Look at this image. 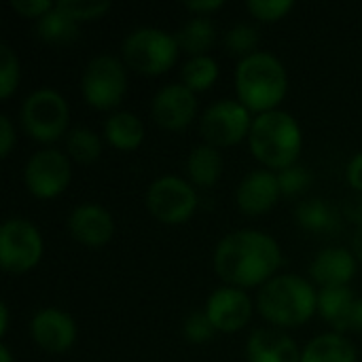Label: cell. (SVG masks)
<instances>
[{
  "label": "cell",
  "mask_w": 362,
  "mask_h": 362,
  "mask_svg": "<svg viewBox=\"0 0 362 362\" xmlns=\"http://www.w3.org/2000/svg\"><path fill=\"white\" fill-rule=\"evenodd\" d=\"M352 252H354L356 261H361L362 263V225L356 227V231H354V235H352Z\"/></svg>",
  "instance_id": "obj_40"
},
{
  "label": "cell",
  "mask_w": 362,
  "mask_h": 362,
  "mask_svg": "<svg viewBox=\"0 0 362 362\" xmlns=\"http://www.w3.org/2000/svg\"><path fill=\"white\" fill-rule=\"evenodd\" d=\"M123 62L146 76H157L168 72L180 53L176 34H170L168 30L142 25L132 30L121 45Z\"/></svg>",
  "instance_id": "obj_5"
},
{
  "label": "cell",
  "mask_w": 362,
  "mask_h": 362,
  "mask_svg": "<svg viewBox=\"0 0 362 362\" xmlns=\"http://www.w3.org/2000/svg\"><path fill=\"white\" fill-rule=\"evenodd\" d=\"M218 62L212 57V55H197V57H189L185 64H182V70H180V76H182V83L191 89V91H206L210 89L216 78H218Z\"/></svg>",
  "instance_id": "obj_26"
},
{
  "label": "cell",
  "mask_w": 362,
  "mask_h": 362,
  "mask_svg": "<svg viewBox=\"0 0 362 362\" xmlns=\"http://www.w3.org/2000/svg\"><path fill=\"white\" fill-rule=\"evenodd\" d=\"M252 121V112L240 100L225 98L204 110L199 117V134L204 144L214 148L235 146L242 140H248Z\"/></svg>",
  "instance_id": "obj_10"
},
{
  "label": "cell",
  "mask_w": 362,
  "mask_h": 362,
  "mask_svg": "<svg viewBox=\"0 0 362 362\" xmlns=\"http://www.w3.org/2000/svg\"><path fill=\"white\" fill-rule=\"evenodd\" d=\"M127 91L125 62L112 53L91 57L81 74V93L95 110H112Z\"/></svg>",
  "instance_id": "obj_7"
},
{
  "label": "cell",
  "mask_w": 362,
  "mask_h": 362,
  "mask_svg": "<svg viewBox=\"0 0 362 362\" xmlns=\"http://www.w3.org/2000/svg\"><path fill=\"white\" fill-rule=\"evenodd\" d=\"M151 115L159 127L180 132L197 117V95L185 83L163 85L151 102Z\"/></svg>",
  "instance_id": "obj_12"
},
{
  "label": "cell",
  "mask_w": 362,
  "mask_h": 362,
  "mask_svg": "<svg viewBox=\"0 0 362 362\" xmlns=\"http://www.w3.org/2000/svg\"><path fill=\"white\" fill-rule=\"evenodd\" d=\"M146 210L161 225H185L197 210L199 197L195 187L180 176H161L146 189Z\"/></svg>",
  "instance_id": "obj_9"
},
{
  "label": "cell",
  "mask_w": 362,
  "mask_h": 362,
  "mask_svg": "<svg viewBox=\"0 0 362 362\" xmlns=\"http://www.w3.org/2000/svg\"><path fill=\"white\" fill-rule=\"evenodd\" d=\"M259 40H261L259 28H257V25H250V23H238V25L229 28V30L225 32V38H223L225 49H227L231 55L240 57V59H244V57L257 53V51H259V49H257V47H259Z\"/></svg>",
  "instance_id": "obj_28"
},
{
  "label": "cell",
  "mask_w": 362,
  "mask_h": 362,
  "mask_svg": "<svg viewBox=\"0 0 362 362\" xmlns=\"http://www.w3.org/2000/svg\"><path fill=\"white\" fill-rule=\"evenodd\" d=\"M284 257L280 244L265 231L238 229L227 233L214 248L212 265L225 286L261 288L278 276Z\"/></svg>",
  "instance_id": "obj_1"
},
{
  "label": "cell",
  "mask_w": 362,
  "mask_h": 362,
  "mask_svg": "<svg viewBox=\"0 0 362 362\" xmlns=\"http://www.w3.org/2000/svg\"><path fill=\"white\" fill-rule=\"evenodd\" d=\"M72 180L70 157L57 148H40L23 165V185L36 199L62 195Z\"/></svg>",
  "instance_id": "obj_11"
},
{
  "label": "cell",
  "mask_w": 362,
  "mask_h": 362,
  "mask_svg": "<svg viewBox=\"0 0 362 362\" xmlns=\"http://www.w3.org/2000/svg\"><path fill=\"white\" fill-rule=\"evenodd\" d=\"M55 6V2L51 0H13L11 2V8L23 17H30V19H40L45 13H49L51 8Z\"/></svg>",
  "instance_id": "obj_34"
},
{
  "label": "cell",
  "mask_w": 362,
  "mask_h": 362,
  "mask_svg": "<svg viewBox=\"0 0 362 362\" xmlns=\"http://www.w3.org/2000/svg\"><path fill=\"white\" fill-rule=\"evenodd\" d=\"M57 8H62L66 15H70L74 21H93L104 17L110 8L112 2L110 0H100V2H91V0H59L55 2Z\"/></svg>",
  "instance_id": "obj_30"
},
{
  "label": "cell",
  "mask_w": 362,
  "mask_h": 362,
  "mask_svg": "<svg viewBox=\"0 0 362 362\" xmlns=\"http://www.w3.org/2000/svg\"><path fill=\"white\" fill-rule=\"evenodd\" d=\"M176 40H178L180 51H187L189 57L208 55V51L216 42V28L210 17L195 15L178 28Z\"/></svg>",
  "instance_id": "obj_24"
},
{
  "label": "cell",
  "mask_w": 362,
  "mask_h": 362,
  "mask_svg": "<svg viewBox=\"0 0 362 362\" xmlns=\"http://www.w3.org/2000/svg\"><path fill=\"white\" fill-rule=\"evenodd\" d=\"M68 231L74 238V242L89 246V248H100L112 240L115 221H112V214L104 206L95 202H85V204H78L70 212Z\"/></svg>",
  "instance_id": "obj_16"
},
{
  "label": "cell",
  "mask_w": 362,
  "mask_h": 362,
  "mask_svg": "<svg viewBox=\"0 0 362 362\" xmlns=\"http://www.w3.org/2000/svg\"><path fill=\"white\" fill-rule=\"evenodd\" d=\"M346 216H348L356 227L362 225V195L358 199L348 202V206H346Z\"/></svg>",
  "instance_id": "obj_38"
},
{
  "label": "cell",
  "mask_w": 362,
  "mask_h": 362,
  "mask_svg": "<svg viewBox=\"0 0 362 362\" xmlns=\"http://www.w3.org/2000/svg\"><path fill=\"white\" fill-rule=\"evenodd\" d=\"M218 331L214 329V325L210 322V318L206 316V312H193L185 318L182 322V335L189 344L193 346H204L210 344L214 339Z\"/></svg>",
  "instance_id": "obj_31"
},
{
  "label": "cell",
  "mask_w": 362,
  "mask_h": 362,
  "mask_svg": "<svg viewBox=\"0 0 362 362\" xmlns=\"http://www.w3.org/2000/svg\"><path fill=\"white\" fill-rule=\"evenodd\" d=\"M248 362H301L295 339L280 329H257L246 341Z\"/></svg>",
  "instance_id": "obj_18"
},
{
  "label": "cell",
  "mask_w": 362,
  "mask_h": 362,
  "mask_svg": "<svg viewBox=\"0 0 362 362\" xmlns=\"http://www.w3.org/2000/svg\"><path fill=\"white\" fill-rule=\"evenodd\" d=\"M310 276L320 288L350 286L356 276V257L341 246H329L320 250L310 263Z\"/></svg>",
  "instance_id": "obj_17"
},
{
  "label": "cell",
  "mask_w": 362,
  "mask_h": 362,
  "mask_svg": "<svg viewBox=\"0 0 362 362\" xmlns=\"http://www.w3.org/2000/svg\"><path fill=\"white\" fill-rule=\"evenodd\" d=\"M36 32L38 38L49 45H68L78 38L81 23L74 21L70 15H66L62 8L53 6L36 21Z\"/></svg>",
  "instance_id": "obj_25"
},
{
  "label": "cell",
  "mask_w": 362,
  "mask_h": 362,
  "mask_svg": "<svg viewBox=\"0 0 362 362\" xmlns=\"http://www.w3.org/2000/svg\"><path fill=\"white\" fill-rule=\"evenodd\" d=\"M32 341L47 354H64L76 341L74 318L59 308H42L30 320Z\"/></svg>",
  "instance_id": "obj_13"
},
{
  "label": "cell",
  "mask_w": 362,
  "mask_h": 362,
  "mask_svg": "<svg viewBox=\"0 0 362 362\" xmlns=\"http://www.w3.org/2000/svg\"><path fill=\"white\" fill-rule=\"evenodd\" d=\"M278 182H280L282 197H297V195H301L303 191L310 189L312 174H310V170L305 165L295 163V165L278 172Z\"/></svg>",
  "instance_id": "obj_32"
},
{
  "label": "cell",
  "mask_w": 362,
  "mask_h": 362,
  "mask_svg": "<svg viewBox=\"0 0 362 362\" xmlns=\"http://www.w3.org/2000/svg\"><path fill=\"white\" fill-rule=\"evenodd\" d=\"M104 138L119 151H136L144 140V125L138 115L129 110H117L104 123Z\"/></svg>",
  "instance_id": "obj_23"
},
{
  "label": "cell",
  "mask_w": 362,
  "mask_h": 362,
  "mask_svg": "<svg viewBox=\"0 0 362 362\" xmlns=\"http://www.w3.org/2000/svg\"><path fill=\"white\" fill-rule=\"evenodd\" d=\"M346 178H348V185L362 195V151L348 161Z\"/></svg>",
  "instance_id": "obj_36"
},
{
  "label": "cell",
  "mask_w": 362,
  "mask_h": 362,
  "mask_svg": "<svg viewBox=\"0 0 362 362\" xmlns=\"http://www.w3.org/2000/svg\"><path fill=\"white\" fill-rule=\"evenodd\" d=\"M185 168H187L191 185L204 187V189L214 187L221 180V176H223V155H221V148H214L210 144L195 146L189 153V157L185 161Z\"/></svg>",
  "instance_id": "obj_22"
},
{
  "label": "cell",
  "mask_w": 362,
  "mask_h": 362,
  "mask_svg": "<svg viewBox=\"0 0 362 362\" xmlns=\"http://www.w3.org/2000/svg\"><path fill=\"white\" fill-rule=\"evenodd\" d=\"M246 8L257 21L269 23V21H280L282 17H286L295 8V2L293 0H248Z\"/></svg>",
  "instance_id": "obj_33"
},
{
  "label": "cell",
  "mask_w": 362,
  "mask_h": 362,
  "mask_svg": "<svg viewBox=\"0 0 362 362\" xmlns=\"http://www.w3.org/2000/svg\"><path fill=\"white\" fill-rule=\"evenodd\" d=\"M358 297L350 286H329L318 291V314L333 329V333L350 331L352 310Z\"/></svg>",
  "instance_id": "obj_19"
},
{
  "label": "cell",
  "mask_w": 362,
  "mask_h": 362,
  "mask_svg": "<svg viewBox=\"0 0 362 362\" xmlns=\"http://www.w3.org/2000/svg\"><path fill=\"white\" fill-rule=\"evenodd\" d=\"M204 312L218 333H238L250 322L255 305L246 291L221 286L208 297Z\"/></svg>",
  "instance_id": "obj_14"
},
{
  "label": "cell",
  "mask_w": 362,
  "mask_h": 362,
  "mask_svg": "<svg viewBox=\"0 0 362 362\" xmlns=\"http://www.w3.org/2000/svg\"><path fill=\"white\" fill-rule=\"evenodd\" d=\"M257 308L274 329H299L318 314V291L303 276L278 274L259 288Z\"/></svg>",
  "instance_id": "obj_2"
},
{
  "label": "cell",
  "mask_w": 362,
  "mask_h": 362,
  "mask_svg": "<svg viewBox=\"0 0 362 362\" xmlns=\"http://www.w3.org/2000/svg\"><path fill=\"white\" fill-rule=\"evenodd\" d=\"M8 331V305L0 303V335L4 337Z\"/></svg>",
  "instance_id": "obj_41"
},
{
  "label": "cell",
  "mask_w": 362,
  "mask_h": 362,
  "mask_svg": "<svg viewBox=\"0 0 362 362\" xmlns=\"http://www.w3.org/2000/svg\"><path fill=\"white\" fill-rule=\"evenodd\" d=\"M45 252V242L38 227L23 218H6L0 227V265L8 276H25L32 272Z\"/></svg>",
  "instance_id": "obj_8"
},
{
  "label": "cell",
  "mask_w": 362,
  "mask_h": 362,
  "mask_svg": "<svg viewBox=\"0 0 362 362\" xmlns=\"http://www.w3.org/2000/svg\"><path fill=\"white\" fill-rule=\"evenodd\" d=\"M295 221L303 231L316 235H335L337 231H341L339 210L322 197L301 202L295 210Z\"/></svg>",
  "instance_id": "obj_20"
},
{
  "label": "cell",
  "mask_w": 362,
  "mask_h": 362,
  "mask_svg": "<svg viewBox=\"0 0 362 362\" xmlns=\"http://www.w3.org/2000/svg\"><path fill=\"white\" fill-rule=\"evenodd\" d=\"M185 8L191 11V13L208 17V13H214L218 8H223V0H191V2H185Z\"/></svg>",
  "instance_id": "obj_37"
},
{
  "label": "cell",
  "mask_w": 362,
  "mask_h": 362,
  "mask_svg": "<svg viewBox=\"0 0 362 362\" xmlns=\"http://www.w3.org/2000/svg\"><path fill=\"white\" fill-rule=\"evenodd\" d=\"M17 142V134H15V125L11 121L8 115H0V157L6 159L13 151Z\"/></svg>",
  "instance_id": "obj_35"
},
{
  "label": "cell",
  "mask_w": 362,
  "mask_h": 362,
  "mask_svg": "<svg viewBox=\"0 0 362 362\" xmlns=\"http://www.w3.org/2000/svg\"><path fill=\"white\" fill-rule=\"evenodd\" d=\"M350 331H361L362 333V299L356 301V305H354V310H352Z\"/></svg>",
  "instance_id": "obj_39"
},
{
  "label": "cell",
  "mask_w": 362,
  "mask_h": 362,
  "mask_svg": "<svg viewBox=\"0 0 362 362\" xmlns=\"http://www.w3.org/2000/svg\"><path fill=\"white\" fill-rule=\"evenodd\" d=\"M66 151L68 157L87 165L100 159L102 155V138L98 132L89 127H74L66 136Z\"/></svg>",
  "instance_id": "obj_27"
},
{
  "label": "cell",
  "mask_w": 362,
  "mask_h": 362,
  "mask_svg": "<svg viewBox=\"0 0 362 362\" xmlns=\"http://www.w3.org/2000/svg\"><path fill=\"white\" fill-rule=\"evenodd\" d=\"M280 197L282 191H280L278 174L267 168L248 172L235 191V204L248 216H261L269 212Z\"/></svg>",
  "instance_id": "obj_15"
},
{
  "label": "cell",
  "mask_w": 362,
  "mask_h": 362,
  "mask_svg": "<svg viewBox=\"0 0 362 362\" xmlns=\"http://www.w3.org/2000/svg\"><path fill=\"white\" fill-rule=\"evenodd\" d=\"M19 121L32 140L51 144L66 136L70 123V106L59 91L40 87L25 95L19 110Z\"/></svg>",
  "instance_id": "obj_6"
},
{
  "label": "cell",
  "mask_w": 362,
  "mask_h": 362,
  "mask_svg": "<svg viewBox=\"0 0 362 362\" xmlns=\"http://www.w3.org/2000/svg\"><path fill=\"white\" fill-rule=\"evenodd\" d=\"M0 362H15V358H13V352L8 350V346H6V344H2V346H0Z\"/></svg>",
  "instance_id": "obj_42"
},
{
  "label": "cell",
  "mask_w": 362,
  "mask_h": 362,
  "mask_svg": "<svg viewBox=\"0 0 362 362\" xmlns=\"http://www.w3.org/2000/svg\"><path fill=\"white\" fill-rule=\"evenodd\" d=\"M19 78H21L19 57L11 45L2 42L0 45V98L2 100H8L17 91Z\"/></svg>",
  "instance_id": "obj_29"
},
{
  "label": "cell",
  "mask_w": 362,
  "mask_h": 362,
  "mask_svg": "<svg viewBox=\"0 0 362 362\" xmlns=\"http://www.w3.org/2000/svg\"><path fill=\"white\" fill-rule=\"evenodd\" d=\"M238 100L257 115L278 110L288 93V72L280 57L269 51H257L235 66Z\"/></svg>",
  "instance_id": "obj_3"
},
{
  "label": "cell",
  "mask_w": 362,
  "mask_h": 362,
  "mask_svg": "<svg viewBox=\"0 0 362 362\" xmlns=\"http://www.w3.org/2000/svg\"><path fill=\"white\" fill-rule=\"evenodd\" d=\"M248 146L255 159L267 170H286L299 161L303 134L299 121L286 110L257 115L248 134Z\"/></svg>",
  "instance_id": "obj_4"
},
{
  "label": "cell",
  "mask_w": 362,
  "mask_h": 362,
  "mask_svg": "<svg viewBox=\"0 0 362 362\" xmlns=\"http://www.w3.org/2000/svg\"><path fill=\"white\" fill-rule=\"evenodd\" d=\"M301 362H358V352L341 333H322L314 337L303 350Z\"/></svg>",
  "instance_id": "obj_21"
}]
</instances>
